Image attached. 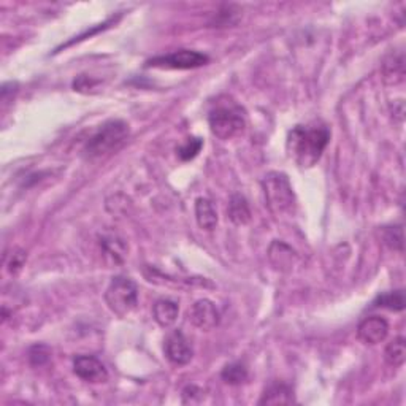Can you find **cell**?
Returning a JSON list of instances; mask_svg holds the SVG:
<instances>
[{
    "label": "cell",
    "mask_w": 406,
    "mask_h": 406,
    "mask_svg": "<svg viewBox=\"0 0 406 406\" xmlns=\"http://www.w3.org/2000/svg\"><path fill=\"white\" fill-rule=\"evenodd\" d=\"M329 142L330 130L327 126H297L287 137V151L297 165L309 168L322 156Z\"/></svg>",
    "instance_id": "6da1fadb"
},
{
    "label": "cell",
    "mask_w": 406,
    "mask_h": 406,
    "mask_svg": "<svg viewBox=\"0 0 406 406\" xmlns=\"http://www.w3.org/2000/svg\"><path fill=\"white\" fill-rule=\"evenodd\" d=\"M129 137V124L121 119L105 122L100 129L89 138L84 146V156L88 159L105 157L119 149Z\"/></svg>",
    "instance_id": "7a4b0ae2"
},
{
    "label": "cell",
    "mask_w": 406,
    "mask_h": 406,
    "mask_svg": "<svg viewBox=\"0 0 406 406\" xmlns=\"http://www.w3.org/2000/svg\"><path fill=\"white\" fill-rule=\"evenodd\" d=\"M264 186L267 205L275 215H287L296 208V194L287 175L281 172H270L265 175Z\"/></svg>",
    "instance_id": "3957f363"
},
{
    "label": "cell",
    "mask_w": 406,
    "mask_h": 406,
    "mask_svg": "<svg viewBox=\"0 0 406 406\" xmlns=\"http://www.w3.org/2000/svg\"><path fill=\"white\" fill-rule=\"evenodd\" d=\"M208 124L219 140H232L244 130L246 121L240 106L235 104L218 105L208 115Z\"/></svg>",
    "instance_id": "277c9868"
},
{
    "label": "cell",
    "mask_w": 406,
    "mask_h": 406,
    "mask_svg": "<svg viewBox=\"0 0 406 406\" xmlns=\"http://www.w3.org/2000/svg\"><path fill=\"white\" fill-rule=\"evenodd\" d=\"M105 302L117 318H126L138 304V289L130 278L116 276L106 287Z\"/></svg>",
    "instance_id": "5b68a950"
},
{
    "label": "cell",
    "mask_w": 406,
    "mask_h": 406,
    "mask_svg": "<svg viewBox=\"0 0 406 406\" xmlns=\"http://www.w3.org/2000/svg\"><path fill=\"white\" fill-rule=\"evenodd\" d=\"M208 62V56L199 51L192 50H180L165 56H157L149 59L146 67H159V68H173V70H189L205 66Z\"/></svg>",
    "instance_id": "8992f818"
},
{
    "label": "cell",
    "mask_w": 406,
    "mask_h": 406,
    "mask_svg": "<svg viewBox=\"0 0 406 406\" xmlns=\"http://www.w3.org/2000/svg\"><path fill=\"white\" fill-rule=\"evenodd\" d=\"M188 316L192 325H195L200 330H205V332L215 329L219 320H221V314H219L216 304L208 300V298H202V300L192 304Z\"/></svg>",
    "instance_id": "52a82bcc"
},
{
    "label": "cell",
    "mask_w": 406,
    "mask_h": 406,
    "mask_svg": "<svg viewBox=\"0 0 406 406\" xmlns=\"http://www.w3.org/2000/svg\"><path fill=\"white\" fill-rule=\"evenodd\" d=\"M73 371L86 383H105L108 371L104 363L94 356H77L73 360Z\"/></svg>",
    "instance_id": "ba28073f"
},
{
    "label": "cell",
    "mask_w": 406,
    "mask_h": 406,
    "mask_svg": "<svg viewBox=\"0 0 406 406\" xmlns=\"http://www.w3.org/2000/svg\"><path fill=\"white\" fill-rule=\"evenodd\" d=\"M164 351L167 359L173 363V365H186L192 359V348L189 345L188 338L181 330H173L164 343Z\"/></svg>",
    "instance_id": "9c48e42d"
},
{
    "label": "cell",
    "mask_w": 406,
    "mask_h": 406,
    "mask_svg": "<svg viewBox=\"0 0 406 406\" xmlns=\"http://www.w3.org/2000/svg\"><path fill=\"white\" fill-rule=\"evenodd\" d=\"M389 324L387 320L381 316H370L365 318L359 324L357 335L365 345H379L387 338Z\"/></svg>",
    "instance_id": "30bf717a"
},
{
    "label": "cell",
    "mask_w": 406,
    "mask_h": 406,
    "mask_svg": "<svg viewBox=\"0 0 406 406\" xmlns=\"http://www.w3.org/2000/svg\"><path fill=\"white\" fill-rule=\"evenodd\" d=\"M269 258L271 264L275 265V269L287 271L293 267V262H296L297 255L287 244L281 242H273L269 249Z\"/></svg>",
    "instance_id": "8fae6325"
},
{
    "label": "cell",
    "mask_w": 406,
    "mask_h": 406,
    "mask_svg": "<svg viewBox=\"0 0 406 406\" xmlns=\"http://www.w3.org/2000/svg\"><path fill=\"white\" fill-rule=\"evenodd\" d=\"M178 303L170 300V298H160L153 307V314L156 322L160 327H170L178 319Z\"/></svg>",
    "instance_id": "7c38bea8"
},
{
    "label": "cell",
    "mask_w": 406,
    "mask_h": 406,
    "mask_svg": "<svg viewBox=\"0 0 406 406\" xmlns=\"http://www.w3.org/2000/svg\"><path fill=\"white\" fill-rule=\"evenodd\" d=\"M195 219L203 231H213L218 224V213L210 199L199 197L195 200Z\"/></svg>",
    "instance_id": "4fadbf2b"
},
{
    "label": "cell",
    "mask_w": 406,
    "mask_h": 406,
    "mask_svg": "<svg viewBox=\"0 0 406 406\" xmlns=\"http://www.w3.org/2000/svg\"><path fill=\"white\" fill-rule=\"evenodd\" d=\"M100 246L104 249L105 258L108 259L111 264H122L126 254H127V246L124 240L117 237V235H106V237H102Z\"/></svg>",
    "instance_id": "5bb4252c"
},
{
    "label": "cell",
    "mask_w": 406,
    "mask_h": 406,
    "mask_svg": "<svg viewBox=\"0 0 406 406\" xmlns=\"http://www.w3.org/2000/svg\"><path fill=\"white\" fill-rule=\"evenodd\" d=\"M260 405H289L293 403V392L287 384L273 383L265 389Z\"/></svg>",
    "instance_id": "9a60e30c"
},
{
    "label": "cell",
    "mask_w": 406,
    "mask_h": 406,
    "mask_svg": "<svg viewBox=\"0 0 406 406\" xmlns=\"http://www.w3.org/2000/svg\"><path fill=\"white\" fill-rule=\"evenodd\" d=\"M229 219L237 226H244L251 221V210L246 199L243 195H233L227 208Z\"/></svg>",
    "instance_id": "2e32d148"
},
{
    "label": "cell",
    "mask_w": 406,
    "mask_h": 406,
    "mask_svg": "<svg viewBox=\"0 0 406 406\" xmlns=\"http://www.w3.org/2000/svg\"><path fill=\"white\" fill-rule=\"evenodd\" d=\"M384 81L387 84H398L405 78V59L403 55H398L397 57L392 56L391 61H386L383 66Z\"/></svg>",
    "instance_id": "e0dca14e"
},
{
    "label": "cell",
    "mask_w": 406,
    "mask_h": 406,
    "mask_svg": "<svg viewBox=\"0 0 406 406\" xmlns=\"http://www.w3.org/2000/svg\"><path fill=\"white\" fill-rule=\"evenodd\" d=\"M384 359L391 367H402L406 359V351H405V338L403 336H397L391 343L386 346L384 351Z\"/></svg>",
    "instance_id": "ac0fdd59"
},
{
    "label": "cell",
    "mask_w": 406,
    "mask_h": 406,
    "mask_svg": "<svg viewBox=\"0 0 406 406\" xmlns=\"http://www.w3.org/2000/svg\"><path fill=\"white\" fill-rule=\"evenodd\" d=\"M221 378L227 384H232V386H238V384H243L248 379V368L242 362L229 363V365L224 367V370L221 373Z\"/></svg>",
    "instance_id": "d6986e66"
},
{
    "label": "cell",
    "mask_w": 406,
    "mask_h": 406,
    "mask_svg": "<svg viewBox=\"0 0 406 406\" xmlns=\"http://www.w3.org/2000/svg\"><path fill=\"white\" fill-rule=\"evenodd\" d=\"M373 307H381L392 309V311H402L405 308V293L403 291H394L386 292L376 297V300L373 302Z\"/></svg>",
    "instance_id": "ffe728a7"
},
{
    "label": "cell",
    "mask_w": 406,
    "mask_h": 406,
    "mask_svg": "<svg viewBox=\"0 0 406 406\" xmlns=\"http://www.w3.org/2000/svg\"><path fill=\"white\" fill-rule=\"evenodd\" d=\"M203 146V142L200 138H188L183 145H181L178 149H176V153H178V157L183 160V162H188V160L194 159L197 154L200 153V149Z\"/></svg>",
    "instance_id": "44dd1931"
},
{
    "label": "cell",
    "mask_w": 406,
    "mask_h": 406,
    "mask_svg": "<svg viewBox=\"0 0 406 406\" xmlns=\"http://www.w3.org/2000/svg\"><path fill=\"white\" fill-rule=\"evenodd\" d=\"M50 357H51V351L45 345H35L32 346L29 351V360L34 367L45 365V363L50 360Z\"/></svg>",
    "instance_id": "7402d4cb"
},
{
    "label": "cell",
    "mask_w": 406,
    "mask_h": 406,
    "mask_svg": "<svg viewBox=\"0 0 406 406\" xmlns=\"http://www.w3.org/2000/svg\"><path fill=\"white\" fill-rule=\"evenodd\" d=\"M386 243L389 246L394 248V249H403V229L402 226H397V227H389L386 229Z\"/></svg>",
    "instance_id": "603a6c76"
},
{
    "label": "cell",
    "mask_w": 406,
    "mask_h": 406,
    "mask_svg": "<svg viewBox=\"0 0 406 406\" xmlns=\"http://www.w3.org/2000/svg\"><path fill=\"white\" fill-rule=\"evenodd\" d=\"M26 258H28V255H26L24 251H14V254H12V259H10L7 264L10 273H18V271L23 269Z\"/></svg>",
    "instance_id": "cb8c5ba5"
}]
</instances>
